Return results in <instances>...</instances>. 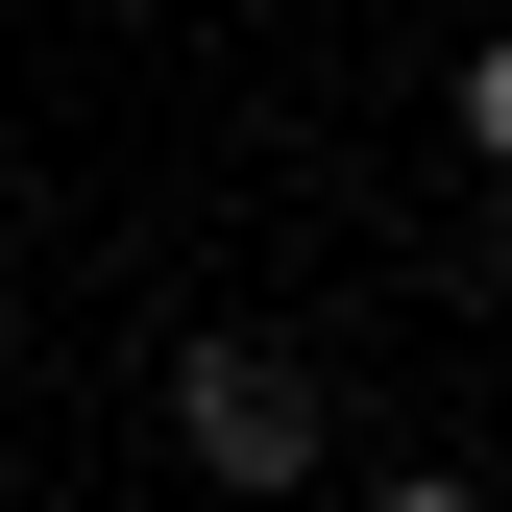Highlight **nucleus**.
<instances>
[{
  "mask_svg": "<svg viewBox=\"0 0 512 512\" xmlns=\"http://www.w3.org/2000/svg\"><path fill=\"white\" fill-rule=\"evenodd\" d=\"M171 464H196V488H293L317 464V366L293 342H196V366H171Z\"/></svg>",
  "mask_w": 512,
  "mask_h": 512,
  "instance_id": "1",
  "label": "nucleus"
},
{
  "mask_svg": "<svg viewBox=\"0 0 512 512\" xmlns=\"http://www.w3.org/2000/svg\"><path fill=\"white\" fill-rule=\"evenodd\" d=\"M464 171H512V25L464 49Z\"/></svg>",
  "mask_w": 512,
  "mask_h": 512,
  "instance_id": "2",
  "label": "nucleus"
},
{
  "mask_svg": "<svg viewBox=\"0 0 512 512\" xmlns=\"http://www.w3.org/2000/svg\"><path fill=\"white\" fill-rule=\"evenodd\" d=\"M366 512H488V488H366Z\"/></svg>",
  "mask_w": 512,
  "mask_h": 512,
  "instance_id": "3",
  "label": "nucleus"
}]
</instances>
